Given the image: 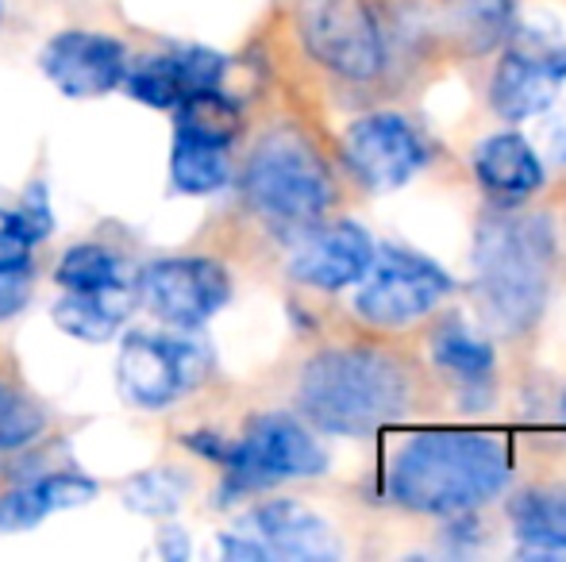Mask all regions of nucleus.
Instances as JSON below:
<instances>
[{
	"instance_id": "nucleus-1",
	"label": "nucleus",
	"mask_w": 566,
	"mask_h": 562,
	"mask_svg": "<svg viewBox=\"0 0 566 562\" xmlns=\"http://www.w3.org/2000/svg\"><path fill=\"white\" fill-rule=\"evenodd\" d=\"M513 474L501 435L485 432H420L389 466V494L412 512L462 517L505 489Z\"/></svg>"
},
{
	"instance_id": "nucleus-2",
	"label": "nucleus",
	"mask_w": 566,
	"mask_h": 562,
	"mask_svg": "<svg viewBox=\"0 0 566 562\" xmlns=\"http://www.w3.org/2000/svg\"><path fill=\"white\" fill-rule=\"evenodd\" d=\"M297 405L321 432L366 435L394 424L409 405L401 362L370 347L324 351L301 374Z\"/></svg>"
},
{
	"instance_id": "nucleus-3",
	"label": "nucleus",
	"mask_w": 566,
	"mask_h": 562,
	"mask_svg": "<svg viewBox=\"0 0 566 562\" xmlns=\"http://www.w3.org/2000/svg\"><path fill=\"white\" fill-rule=\"evenodd\" d=\"M555 240L547 220L493 212L478 227V300L501 331H524L539 320L552 282Z\"/></svg>"
},
{
	"instance_id": "nucleus-4",
	"label": "nucleus",
	"mask_w": 566,
	"mask_h": 562,
	"mask_svg": "<svg viewBox=\"0 0 566 562\" xmlns=\"http://www.w3.org/2000/svg\"><path fill=\"white\" fill-rule=\"evenodd\" d=\"M243 193L277 227H308L332 204V178L297 131H274L251 150Z\"/></svg>"
},
{
	"instance_id": "nucleus-5",
	"label": "nucleus",
	"mask_w": 566,
	"mask_h": 562,
	"mask_svg": "<svg viewBox=\"0 0 566 562\" xmlns=\"http://www.w3.org/2000/svg\"><path fill=\"white\" fill-rule=\"evenodd\" d=\"M505 39L509 46L490 82V105L501 120H532L555 105L566 82V39L539 20L521 23Z\"/></svg>"
},
{
	"instance_id": "nucleus-6",
	"label": "nucleus",
	"mask_w": 566,
	"mask_h": 562,
	"mask_svg": "<svg viewBox=\"0 0 566 562\" xmlns=\"http://www.w3.org/2000/svg\"><path fill=\"white\" fill-rule=\"evenodd\" d=\"M224 494H254L290 478H316L328 470L324 447L293 416H254L243 439L224 450Z\"/></svg>"
},
{
	"instance_id": "nucleus-7",
	"label": "nucleus",
	"mask_w": 566,
	"mask_h": 562,
	"mask_svg": "<svg viewBox=\"0 0 566 562\" xmlns=\"http://www.w3.org/2000/svg\"><path fill=\"white\" fill-rule=\"evenodd\" d=\"M297 31L305 51L347 82H370L386 66L378 20L366 0H301Z\"/></svg>"
},
{
	"instance_id": "nucleus-8",
	"label": "nucleus",
	"mask_w": 566,
	"mask_h": 562,
	"mask_svg": "<svg viewBox=\"0 0 566 562\" xmlns=\"http://www.w3.org/2000/svg\"><path fill=\"white\" fill-rule=\"evenodd\" d=\"M451 293V278L424 255H412L401 247L374 251L370 271L363 274V289L355 297V308L366 324L378 328H405L432 312Z\"/></svg>"
},
{
	"instance_id": "nucleus-9",
	"label": "nucleus",
	"mask_w": 566,
	"mask_h": 562,
	"mask_svg": "<svg viewBox=\"0 0 566 562\" xmlns=\"http://www.w3.org/2000/svg\"><path fill=\"white\" fill-rule=\"evenodd\" d=\"M209 374V351L181 336H147L135 331L119 351V385L124 397L143 409H163L201 385Z\"/></svg>"
},
{
	"instance_id": "nucleus-10",
	"label": "nucleus",
	"mask_w": 566,
	"mask_h": 562,
	"mask_svg": "<svg viewBox=\"0 0 566 562\" xmlns=\"http://www.w3.org/2000/svg\"><path fill=\"white\" fill-rule=\"evenodd\" d=\"M139 293L158 320L174 328H197L228 300L231 285L212 258H166L143 271Z\"/></svg>"
},
{
	"instance_id": "nucleus-11",
	"label": "nucleus",
	"mask_w": 566,
	"mask_h": 562,
	"mask_svg": "<svg viewBox=\"0 0 566 562\" xmlns=\"http://www.w3.org/2000/svg\"><path fill=\"white\" fill-rule=\"evenodd\" d=\"M343 155L370 189L405 185L428 162L420 131L397 113H374L350 124L347 139H343Z\"/></svg>"
},
{
	"instance_id": "nucleus-12",
	"label": "nucleus",
	"mask_w": 566,
	"mask_h": 562,
	"mask_svg": "<svg viewBox=\"0 0 566 562\" xmlns=\"http://www.w3.org/2000/svg\"><path fill=\"white\" fill-rule=\"evenodd\" d=\"M51 85L66 97H101L127 74V54L113 35L97 31H62L43 46L39 59Z\"/></svg>"
},
{
	"instance_id": "nucleus-13",
	"label": "nucleus",
	"mask_w": 566,
	"mask_h": 562,
	"mask_svg": "<svg viewBox=\"0 0 566 562\" xmlns=\"http://www.w3.org/2000/svg\"><path fill=\"white\" fill-rule=\"evenodd\" d=\"M374 243L350 220L313 232L293 255V278L313 285V289H343V285L363 282L370 271Z\"/></svg>"
},
{
	"instance_id": "nucleus-14",
	"label": "nucleus",
	"mask_w": 566,
	"mask_h": 562,
	"mask_svg": "<svg viewBox=\"0 0 566 562\" xmlns=\"http://www.w3.org/2000/svg\"><path fill=\"white\" fill-rule=\"evenodd\" d=\"M251 540L266 548V555L301 559V562H328L339 559L336 532L324 517L297 501H266L247 517Z\"/></svg>"
},
{
	"instance_id": "nucleus-15",
	"label": "nucleus",
	"mask_w": 566,
	"mask_h": 562,
	"mask_svg": "<svg viewBox=\"0 0 566 562\" xmlns=\"http://www.w3.org/2000/svg\"><path fill=\"white\" fill-rule=\"evenodd\" d=\"M474 173L497 201H524L544 185V158L524 136L501 131L474 150Z\"/></svg>"
},
{
	"instance_id": "nucleus-16",
	"label": "nucleus",
	"mask_w": 566,
	"mask_h": 562,
	"mask_svg": "<svg viewBox=\"0 0 566 562\" xmlns=\"http://www.w3.org/2000/svg\"><path fill=\"white\" fill-rule=\"evenodd\" d=\"M528 555H566V486H536L509 501Z\"/></svg>"
},
{
	"instance_id": "nucleus-17",
	"label": "nucleus",
	"mask_w": 566,
	"mask_h": 562,
	"mask_svg": "<svg viewBox=\"0 0 566 562\" xmlns=\"http://www.w3.org/2000/svg\"><path fill=\"white\" fill-rule=\"evenodd\" d=\"M513 4L516 0H443V20L462 51L485 54L513 28Z\"/></svg>"
},
{
	"instance_id": "nucleus-18",
	"label": "nucleus",
	"mask_w": 566,
	"mask_h": 562,
	"mask_svg": "<svg viewBox=\"0 0 566 562\" xmlns=\"http://www.w3.org/2000/svg\"><path fill=\"white\" fill-rule=\"evenodd\" d=\"M235 131H239V108L220 89L189 93L178 105V136L228 147L235 139Z\"/></svg>"
},
{
	"instance_id": "nucleus-19",
	"label": "nucleus",
	"mask_w": 566,
	"mask_h": 562,
	"mask_svg": "<svg viewBox=\"0 0 566 562\" xmlns=\"http://www.w3.org/2000/svg\"><path fill=\"white\" fill-rule=\"evenodd\" d=\"M170 173L181 193H197V197L217 193L228 181V147L178 136L174 158H170Z\"/></svg>"
},
{
	"instance_id": "nucleus-20",
	"label": "nucleus",
	"mask_w": 566,
	"mask_h": 562,
	"mask_svg": "<svg viewBox=\"0 0 566 562\" xmlns=\"http://www.w3.org/2000/svg\"><path fill=\"white\" fill-rule=\"evenodd\" d=\"M116 293H66L54 305V324L85 343H105L119 328V305H113Z\"/></svg>"
},
{
	"instance_id": "nucleus-21",
	"label": "nucleus",
	"mask_w": 566,
	"mask_h": 562,
	"mask_svg": "<svg viewBox=\"0 0 566 562\" xmlns=\"http://www.w3.org/2000/svg\"><path fill=\"white\" fill-rule=\"evenodd\" d=\"M54 282L66 293H124V271L105 247H93V243H82V247L66 251L54 271Z\"/></svg>"
},
{
	"instance_id": "nucleus-22",
	"label": "nucleus",
	"mask_w": 566,
	"mask_h": 562,
	"mask_svg": "<svg viewBox=\"0 0 566 562\" xmlns=\"http://www.w3.org/2000/svg\"><path fill=\"white\" fill-rule=\"evenodd\" d=\"M124 85H127V93L147 108H178L181 100L189 97L178 51L163 54V59L139 62V66L124 74Z\"/></svg>"
},
{
	"instance_id": "nucleus-23",
	"label": "nucleus",
	"mask_w": 566,
	"mask_h": 562,
	"mask_svg": "<svg viewBox=\"0 0 566 562\" xmlns=\"http://www.w3.org/2000/svg\"><path fill=\"white\" fill-rule=\"evenodd\" d=\"M432 354L443 370L459 374L462 382H485L493 374V351L485 339L470 336L462 324H443L432 339Z\"/></svg>"
},
{
	"instance_id": "nucleus-24",
	"label": "nucleus",
	"mask_w": 566,
	"mask_h": 562,
	"mask_svg": "<svg viewBox=\"0 0 566 562\" xmlns=\"http://www.w3.org/2000/svg\"><path fill=\"white\" fill-rule=\"evenodd\" d=\"M46 427L43 409L31 397H23L12 385H0V450H20L35 443Z\"/></svg>"
},
{
	"instance_id": "nucleus-25",
	"label": "nucleus",
	"mask_w": 566,
	"mask_h": 562,
	"mask_svg": "<svg viewBox=\"0 0 566 562\" xmlns=\"http://www.w3.org/2000/svg\"><path fill=\"white\" fill-rule=\"evenodd\" d=\"M189 481L174 470H150V474H139V478L127 486V505L143 517H170L174 509L181 505L186 497Z\"/></svg>"
},
{
	"instance_id": "nucleus-26",
	"label": "nucleus",
	"mask_w": 566,
	"mask_h": 562,
	"mask_svg": "<svg viewBox=\"0 0 566 562\" xmlns=\"http://www.w3.org/2000/svg\"><path fill=\"white\" fill-rule=\"evenodd\" d=\"M51 501H46L43 486L31 481V486H20L12 494L0 497V532H28L39 520L51 517Z\"/></svg>"
},
{
	"instance_id": "nucleus-27",
	"label": "nucleus",
	"mask_w": 566,
	"mask_h": 562,
	"mask_svg": "<svg viewBox=\"0 0 566 562\" xmlns=\"http://www.w3.org/2000/svg\"><path fill=\"white\" fill-rule=\"evenodd\" d=\"M39 486H43L51 509H77V505L97 497V481L82 478V474H74V470L46 474V478H39Z\"/></svg>"
},
{
	"instance_id": "nucleus-28",
	"label": "nucleus",
	"mask_w": 566,
	"mask_h": 562,
	"mask_svg": "<svg viewBox=\"0 0 566 562\" xmlns=\"http://www.w3.org/2000/svg\"><path fill=\"white\" fill-rule=\"evenodd\" d=\"M31 247H35V240L23 232L20 216L0 212V271H28Z\"/></svg>"
},
{
	"instance_id": "nucleus-29",
	"label": "nucleus",
	"mask_w": 566,
	"mask_h": 562,
	"mask_svg": "<svg viewBox=\"0 0 566 562\" xmlns=\"http://www.w3.org/2000/svg\"><path fill=\"white\" fill-rule=\"evenodd\" d=\"M536 155L544 162L566 166V105L563 108H544L539 113V131H536Z\"/></svg>"
},
{
	"instance_id": "nucleus-30",
	"label": "nucleus",
	"mask_w": 566,
	"mask_h": 562,
	"mask_svg": "<svg viewBox=\"0 0 566 562\" xmlns=\"http://www.w3.org/2000/svg\"><path fill=\"white\" fill-rule=\"evenodd\" d=\"M28 305V274L23 271H0V320L15 316Z\"/></svg>"
},
{
	"instance_id": "nucleus-31",
	"label": "nucleus",
	"mask_w": 566,
	"mask_h": 562,
	"mask_svg": "<svg viewBox=\"0 0 566 562\" xmlns=\"http://www.w3.org/2000/svg\"><path fill=\"white\" fill-rule=\"evenodd\" d=\"M0 20H4V4H0Z\"/></svg>"
}]
</instances>
